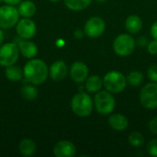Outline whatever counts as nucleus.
Segmentation results:
<instances>
[{"label":"nucleus","instance_id":"1","mask_svg":"<svg viewBox=\"0 0 157 157\" xmlns=\"http://www.w3.org/2000/svg\"><path fill=\"white\" fill-rule=\"evenodd\" d=\"M23 75L26 81L32 85L39 86L47 79L49 68L44 61L40 59H32L25 64Z\"/></svg>","mask_w":157,"mask_h":157},{"label":"nucleus","instance_id":"2","mask_svg":"<svg viewBox=\"0 0 157 157\" xmlns=\"http://www.w3.org/2000/svg\"><path fill=\"white\" fill-rule=\"evenodd\" d=\"M71 109L78 117H88L94 109V101L87 93L79 92L75 94L71 101Z\"/></svg>","mask_w":157,"mask_h":157},{"label":"nucleus","instance_id":"3","mask_svg":"<svg viewBox=\"0 0 157 157\" xmlns=\"http://www.w3.org/2000/svg\"><path fill=\"white\" fill-rule=\"evenodd\" d=\"M127 84L126 76L122 73L116 70L107 73L103 78V86H105L106 90L112 94L122 92L126 88Z\"/></svg>","mask_w":157,"mask_h":157},{"label":"nucleus","instance_id":"4","mask_svg":"<svg viewBox=\"0 0 157 157\" xmlns=\"http://www.w3.org/2000/svg\"><path fill=\"white\" fill-rule=\"evenodd\" d=\"M116 106V101L112 93L108 90L97 92L94 98V107L96 110L101 115L110 114Z\"/></svg>","mask_w":157,"mask_h":157},{"label":"nucleus","instance_id":"5","mask_svg":"<svg viewBox=\"0 0 157 157\" xmlns=\"http://www.w3.org/2000/svg\"><path fill=\"white\" fill-rule=\"evenodd\" d=\"M113 50L115 53L121 57L131 55L135 50V40L127 33H122L117 36L113 41Z\"/></svg>","mask_w":157,"mask_h":157},{"label":"nucleus","instance_id":"6","mask_svg":"<svg viewBox=\"0 0 157 157\" xmlns=\"http://www.w3.org/2000/svg\"><path fill=\"white\" fill-rule=\"evenodd\" d=\"M140 102L147 109L157 108V83L152 82L144 86L140 92Z\"/></svg>","mask_w":157,"mask_h":157},{"label":"nucleus","instance_id":"7","mask_svg":"<svg viewBox=\"0 0 157 157\" xmlns=\"http://www.w3.org/2000/svg\"><path fill=\"white\" fill-rule=\"evenodd\" d=\"M19 56V49L16 42H7L0 46V65L10 66L15 64Z\"/></svg>","mask_w":157,"mask_h":157},{"label":"nucleus","instance_id":"8","mask_svg":"<svg viewBox=\"0 0 157 157\" xmlns=\"http://www.w3.org/2000/svg\"><path fill=\"white\" fill-rule=\"evenodd\" d=\"M19 17L18 10L10 5L0 6V28L10 29L17 25Z\"/></svg>","mask_w":157,"mask_h":157},{"label":"nucleus","instance_id":"9","mask_svg":"<svg viewBox=\"0 0 157 157\" xmlns=\"http://www.w3.org/2000/svg\"><path fill=\"white\" fill-rule=\"evenodd\" d=\"M106 29V23L100 17H92L86 20L84 32L89 38H98L100 37Z\"/></svg>","mask_w":157,"mask_h":157},{"label":"nucleus","instance_id":"10","mask_svg":"<svg viewBox=\"0 0 157 157\" xmlns=\"http://www.w3.org/2000/svg\"><path fill=\"white\" fill-rule=\"evenodd\" d=\"M16 31L23 40H29L34 37L37 31L36 24L33 20L29 19V17L22 18L17 21L16 25Z\"/></svg>","mask_w":157,"mask_h":157},{"label":"nucleus","instance_id":"11","mask_svg":"<svg viewBox=\"0 0 157 157\" xmlns=\"http://www.w3.org/2000/svg\"><path fill=\"white\" fill-rule=\"evenodd\" d=\"M70 76L75 83H83L88 76V68L81 61L75 62L70 68Z\"/></svg>","mask_w":157,"mask_h":157},{"label":"nucleus","instance_id":"12","mask_svg":"<svg viewBox=\"0 0 157 157\" xmlns=\"http://www.w3.org/2000/svg\"><path fill=\"white\" fill-rule=\"evenodd\" d=\"M53 154L56 157H73L76 154V148L72 142L63 140L55 144Z\"/></svg>","mask_w":157,"mask_h":157},{"label":"nucleus","instance_id":"13","mask_svg":"<svg viewBox=\"0 0 157 157\" xmlns=\"http://www.w3.org/2000/svg\"><path fill=\"white\" fill-rule=\"evenodd\" d=\"M68 73V67L66 63L62 61L58 60L52 63L49 69V75L54 81H62L65 78Z\"/></svg>","mask_w":157,"mask_h":157},{"label":"nucleus","instance_id":"14","mask_svg":"<svg viewBox=\"0 0 157 157\" xmlns=\"http://www.w3.org/2000/svg\"><path fill=\"white\" fill-rule=\"evenodd\" d=\"M109 124L111 129L117 132H122L127 129L129 125V121L128 119L120 113H115L110 115L109 118Z\"/></svg>","mask_w":157,"mask_h":157},{"label":"nucleus","instance_id":"15","mask_svg":"<svg viewBox=\"0 0 157 157\" xmlns=\"http://www.w3.org/2000/svg\"><path fill=\"white\" fill-rule=\"evenodd\" d=\"M17 44L18 46L19 52L26 58H33L38 53V47L32 41L21 40V38H20L18 42H17Z\"/></svg>","mask_w":157,"mask_h":157},{"label":"nucleus","instance_id":"16","mask_svg":"<svg viewBox=\"0 0 157 157\" xmlns=\"http://www.w3.org/2000/svg\"><path fill=\"white\" fill-rule=\"evenodd\" d=\"M144 26L142 18L137 15H131L125 20V28L128 32L132 34L139 33Z\"/></svg>","mask_w":157,"mask_h":157},{"label":"nucleus","instance_id":"17","mask_svg":"<svg viewBox=\"0 0 157 157\" xmlns=\"http://www.w3.org/2000/svg\"><path fill=\"white\" fill-rule=\"evenodd\" d=\"M18 150L23 156H31L36 152V144L31 139H23L18 144Z\"/></svg>","mask_w":157,"mask_h":157},{"label":"nucleus","instance_id":"18","mask_svg":"<svg viewBox=\"0 0 157 157\" xmlns=\"http://www.w3.org/2000/svg\"><path fill=\"white\" fill-rule=\"evenodd\" d=\"M103 86V79H101L98 75H91L86 80V89L89 93H97Z\"/></svg>","mask_w":157,"mask_h":157},{"label":"nucleus","instance_id":"19","mask_svg":"<svg viewBox=\"0 0 157 157\" xmlns=\"http://www.w3.org/2000/svg\"><path fill=\"white\" fill-rule=\"evenodd\" d=\"M17 10H18L19 15L22 16L23 17H31L36 13L37 7H36V5L32 1L27 0L19 4Z\"/></svg>","mask_w":157,"mask_h":157},{"label":"nucleus","instance_id":"20","mask_svg":"<svg viewBox=\"0 0 157 157\" xmlns=\"http://www.w3.org/2000/svg\"><path fill=\"white\" fill-rule=\"evenodd\" d=\"M5 75L8 80L13 81V82L20 81L22 79V77L24 76L23 71L21 70V68L17 65H15V64H12L10 66H6V70H5Z\"/></svg>","mask_w":157,"mask_h":157},{"label":"nucleus","instance_id":"21","mask_svg":"<svg viewBox=\"0 0 157 157\" xmlns=\"http://www.w3.org/2000/svg\"><path fill=\"white\" fill-rule=\"evenodd\" d=\"M66 7L73 11H81L87 8L92 0H63Z\"/></svg>","mask_w":157,"mask_h":157},{"label":"nucleus","instance_id":"22","mask_svg":"<svg viewBox=\"0 0 157 157\" xmlns=\"http://www.w3.org/2000/svg\"><path fill=\"white\" fill-rule=\"evenodd\" d=\"M21 96L26 100H34L38 97V90L37 88L32 85H27L25 84L21 89H20Z\"/></svg>","mask_w":157,"mask_h":157},{"label":"nucleus","instance_id":"23","mask_svg":"<svg viewBox=\"0 0 157 157\" xmlns=\"http://www.w3.org/2000/svg\"><path fill=\"white\" fill-rule=\"evenodd\" d=\"M127 83L132 86H138L144 81V75L139 71H132L127 75Z\"/></svg>","mask_w":157,"mask_h":157},{"label":"nucleus","instance_id":"24","mask_svg":"<svg viewBox=\"0 0 157 157\" xmlns=\"http://www.w3.org/2000/svg\"><path fill=\"white\" fill-rule=\"evenodd\" d=\"M128 142L133 147H140L144 144V137L139 132H132L128 137Z\"/></svg>","mask_w":157,"mask_h":157},{"label":"nucleus","instance_id":"25","mask_svg":"<svg viewBox=\"0 0 157 157\" xmlns=\"http://www.w3.org/2000/svg\"><path fill=\"white\" fill-rule=\"evenodd\" d=\"M147 150L150 155L157 157V139H153L148 143Z\"/></svg>","mask_w":157,"mask_h":157},{"label":"nucleus","instance_id":"26","mask_svg":"<svg viewBox=\"0 0 157 157\" xmlns=\"http://www.w3.org/2000/svg\"><path fill=\"white\" fill-rule=\"evenodd\" d=\"M147 75H148V78L152 82L157 83V65H155H155H151L148 68Z\"/></svg>","mask_w":157,"mask_h":157},{"label":"nucleus","instance_id":"27","mask_svg":"<svg viewBox=\"0 0 157 157\" xmlns=\"http://www.w3.org/2000/svg\"><path fill=\"white\" fill-rule=\"evenodd\" d=\"M147 52L152 54V55H156L157 54V40H153L151 41H149L148 45H147Z\"/></svg>","mask_w":157,"mask_h":157},{"label":"nucleus","instance_id":"28","mask_svg":"<svg viewBox=\"0 0 157 157\" xmlns=\"http://www.w3.org/2000/svg\"><path fill=\"white\" fill-rule=\"evenodd\" d=\"M149 130L153 134H157V116L153 118L149 122Z\"/></svg>","mask_w":157,"mask_h":157},{"label":"nucleus","instance_id":"29","mask_svg":"<svg viewBox=\"0 0 157 157\" xmlns=\"http://www.w3.org/2000/svg\"><path fill=\"white\" fill-rule=\"evenodd\" d=\"M150 32H151V36L153 37V39L157 40V20L155 21L153 23V25L151 26Z\"/></svg>","mask_w":157,"mask_h":157},{"label":"nucleus","instance_id":"30","mask_svg":"<svg viewBox=\"0 0 157 157\" xmlns=\"http://www.w3.org/2000/svg\"><path fill=\"white\" fill-rule=\"evenodd\" d=\"M148 43H149V41H148V40H147L146 37H140L138 39V44L141 47H147Z\"/></svg>","mask_w":157,"mask_h":157},{"label":"nucleus","instance_id":"31","mask_svg":"<svg viewBox=\"0 0 157 157\" xmlns=\"http://www.w3.org/2000/svg\"><path fill=\"white\" fill-rule=\"evenodd\" d=\"M4 3H6V5H10V6H16L21 3L22 0H2Z\"/></svg>","mask_w":157,"mask_h":157},{"label":"nucleus","instance_id":"32","mask_svg":"<svg viewBox=\"0 0 157 157\" xmlns=\"http://www.w3.org/2000/svg\"><path fill=\"white\" fill-rule=\"evenodd\" d=\"M84 31H82L81 29H76L75 31V37L76 38V39H81L82 37H83V35H84Z\"/></svg>","mask_w":157,"mask_h":157},{"label":"nucleus","instance_id":"33","mask_svg":"<svg viewBox=\"0 0 157 157\" xmlns=\"http://www.w3.org/2000/svg\"><path fill=\"white\" fill-rule=\"evenodd\" d=\"M3 40H4V34H3L2 30L0 29V46H1V44L3 42Z\"/></svg>","mask_w":157,"mask_h":157},{"label":"nucleus","instance_id":"34","mask_svg":"<svg viewBox=\"0 0 157 157\" xmlns=\"http://www.w3.org/2000/svg\"><path fill=\"white\" fill-rule=\"evenodd\" d=\"M97 2H98V3H105V2H107L108 0H96Z\"/></svg>","mask_w":157,"mask_h":157},{"label":"nucleus","instance_id":"35","mask_svg":"<svg viewBox=\"0 0 157 157\" xmlns=\"http://www.w3.org/2000/svg\"><path fill=\"white\" fill-rule=\"evenodd\" d=\"M49 1H51V2H58L60 0H49Z\"/></svg>","mask_w":157,"mask_h":157},{"label":"nucleus","instance_id":"36","mask_svg":"<svg viewBox=\"0 0 157 157\" xmlns=\"http://www.w3.org/2000/svg\"><path fill=\"white\" fill-rule=\"evenodd\" d=\"M1 2H3V1H2V0H0V3H1Z\"/></svg>","mask_w":157,"mask_h":157}]
</instances>
